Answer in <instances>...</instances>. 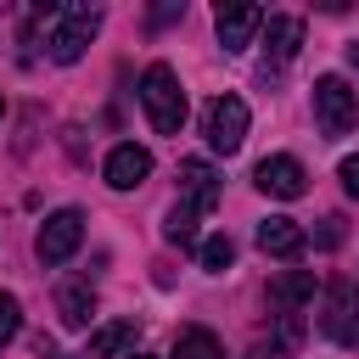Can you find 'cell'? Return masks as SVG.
I'll list each match as a JSON object with an SVG mask.
<instances>
[{"label":"cell","instance_id":"6da1fadb","mask_svg":"<svg viewBox=\"0 0 359 359\" xmlns=\"http://www.w3.org/2000/svg\"><path fill=\"white\" fill-rule=\"evenodd\" d=\"M140 107H146V118H151L157 135H180V123H185V90H180V79H174L168 62H151L140 73Z\"/></svg>","mask_w":359,"mask_h":359},{"label":"cell","instance_id":"7a4b0ae2","mask_svg":"<svg viewBox=\"0 0 359 359\" xmlns=\"http://www.w3.org/2000/svg\"><path fill=\"white\" fill-rule=\"evenodd\" d=\"M314 123H320V135H348L359 123V90L342 73L314 79Z\"/></svg>","mask_w":359,"mask_h":359},{"label":"cell","instance_id":"3957f363","mask_svg":"<svg viewBox=\"0 0 359 359\" xmlns=\"http://www.w3.org/2000/svg\"><path fill=\"white\" fill-rule=\"evenodd\" d=\"M247 123H252V112H247V101L241 95H213L208 107H202V135H208V146L213 151H241V140H247Z\"/></svg>","mask_w":359,"mask_h":359},{"label":"cell","instance_id":"277c9868","mask_svg":"<svg viewBox=\"0 0 359 359\" xmlns=\"http://www.w3.org/2000/svg\"><path fill=\"white\" fill-rule=\"evenodd\" d=\"M95 28H101V11L95 6H62L56 11V28H50V62L73 67L84 56V45L95 39Z\"/></svg>","mask_w":359,"mask_h":359},{"label":"cell","instance_id":"5b68a950","mask_svg":"<svg viewBox=\"0 0 359 359\" xmlns=\"http://www.w3.org/2000/svg\"><path fill=\"white\" fill-rule=\"evenodd\" d=\"M320 331H325L337 348H353V342H359V286H353V280H325Z\"/></svg>","mask_w":359,"mask_h":359},{"label":"cell","instance_id":"8992f818","mask_svg":"<svg viewBox=\"0 0 359 359\" xmlns=\"http://www.w3.org/2000/svg\"><path fill=\"white\" fill-rule=\"evenodd\" d=\"M79 241H84V213L79 208H56L45 224H39V236H34V252H39V264H67L73 252H79Z\"/></svg>","mask_w":359,"mask_h":359},{"label":"cell","instance_id":"52a82bcc","mask_svg":"<svg viewBox=\"0 0 359 359\" xmlns=\"http://www.w3.org/2000/svg\"><path fill=\"white\" fill-rule=\"evenodd\" d=\"M252 185H258L264 196H275V202H297V196L309 191V174H303V163H297V157L275 151V157H264V163L252 168Z\"/></svg>","mask_w":359,"mask_h":359},{"label":"cell","instance_id":"ba28073f","mask_svg":"<svg viewBox=\"0 0 359 359\" xmlns=\"http://www.w3.org/2000/svg\"><path fill=\"white\" fill-rule=\"evenodd\" d=\"M258 28H264V11H258V6H247V0L219 6V45H224V56L247 50V45L258 39Z\"/></svg>","mask_w":359,"mask_h":359},{"label":"cell","instance_id":"9c48e42d","mask_svg":"<svg viewBox=\"0 0 359 359\" xmlns=\"http://www.w3.org/2000/svg\"><path fill=\"white\" fill-rule=\"evenodd\" d=\"M101 174H107V185H112V191H135V185H146V174H151V151H146V146H135V140H123V146H112V151H107Z\"/></svg>","mask_w":359,"mask_h":359},{"label":"cell","instance_id":"30bf717a","mask_svg":"<svg viewBox=\"0 0 359 359\" xmlns=\"http://www.w3.org/2000/svg\"><path fill=\"white\" fill-rule=\"evenodd\" d=\"M258 247L269 252V258H303V247H309V236H303V224L297 219H286V213H269L264 224H258Z\"/></svg>","mask_w":359,"mask_h":359},{"label":"cell","instance_id":"8fae6325","mask_svg":"<svg viewBox=\"0 0 359 359\" xmlns=\"http://www.w3.org/2000/svg\"><path fill=\"white\" fill-rule=\"evenodd\" d=\"M180 185H185V208H196V213H213L219 208V174H213V163L185 157L180 163Z\"/></svg>","mask_w":359,"mask_h":359},{"label":"cell","instance_id":"7c38bea8","mask_svg":"<svg viewBox=\"0 0 359 359\" xmlns=\"http://www.w3.org/2000/svg\"><path fill=\"white\" fill-rule=\"evenodd\" d=\"M309 297H314V269H280V275L269 280V303H275L280 314H297Z\"/></svg>","mask_w":359,"mask_h":359},{"label":"cell","instance_id":"4fadbf2b","mask_svg":"<svg viewBox=\"0 0 359 359\" xmlns=\"http://www.w3.org/2000/svg\"><path fill=\"white\" fill-rule=\"evenodd\" d=\"M264 50H269V62H292L297 50H303V22L297 17H264Z\"/></svg>","mask_w":359,"mask_h":359},{"label":"cell","instance_id":"5bb4252c","mask_svg":"<svg viewBox=\"0 0 359 359\" xmlns=\"http://www.w3.org/2000/svg\"><path fill=\"white\" fill-rule=\"evenodd\" d=\"M56 314H62V325L84 331L90 314H95V292H90V280H67V286L56 292Z\"/></svg>","mask_w":359,"mask_h":359},{"label":"cell","instance_id":"9a60e30c","mask_svg":"<svg viewBox=\"0 0 359 359\" xmlns=\"http://www.w3.org/2000/svg\"><path fill=\"white\" fill-rule=\"evenodd\" d=\"M135 320H112V325H101L95 337H90V353L95 359H123V353H135Z\"/></svg>","mask_w":359,"mask_h":359},{"label":"cell","instance_id":"2e32d148","mask_svg":"<svg viewBox=\"0 0 359 359\" xmlns=\"http://www.w3.org/2000/svg\"><path fill=\"white\" fill-rule=\"evenodd\" d=\"M174 359H224V348H219V337L208 325H185L174 337Z\"/></svg>","mask_w":359,"mask_h":359},{"label":"cell","instance_id":"e0dca14e","mask_svg":"<svg viewBox=\"0 0 359 359\" xmlns=\"http://www.w3.org/2000/svg\"><path fill=\"white\" fill-rule=\"evenodd\" d=\"M196 219H202L196 208L174 202V208H168V219H163V236H168L174 247H196Z\"/></svg>","mask_w":359,"mask_h":359},{"label":"cell","instance_id":"ac0fdd59","mask_svg":"<svg viewBox=\"0 0 359 359\" xmlns=\"http://www.w3.org/2000/svg\"><path fill=\"white\" fill-rule=\"evenodd\" d=\"M196 258H202V269H208V275H219V269H230L236 241H230V236H208V241L196 247Z\"/></svg>","mask_w":359,"mask_h":359},{"label":"cell","instance_id":"d6986e66","mask_svg":"<svg viewBox=\"0 0 359 359\" xmlns=\"http://www.w3.org/2000/svg\"><path fill=\"white\" fill-rule=\"evenodd\" d=\"M17 331H22V303H17L11 292H0V348H6Z\"/></svg>","mask_w":359,"mask_h":359},{"label":"cell","instance_id":"ffe728a7","mask_svg":"<svg viewBox=\"0 0 359 359\" xmlns=\"http://www.w3.org/2000/svg\"><path fill=\"white\" fill-rule=\"evenodd\" d=\"M342 224H348L342 213H325V219H320V230H314V247H325V252H331V247H342V236H348Z\"/></svg>","mask_w":359,"mask_h":359},{"label":"cell","instance_id":"44dd1931","mask_svg":"<svg viewBox=\"0 0 359 359\" xmlns=\"http://www.w3.org/2000/svg\"><path fill=\"white\" fill-rule=\"evenodd\" d=\"M337 180H342V191H348V196H359V157H342Z\"/></svg>","mask_w":359,"mask_h":359},{"label":"cell","instance_id":"7402d4cb","mask_svg":"<svg viewBox=\"0 0 359 359\" xmlns=\"http://www.w3.org/2000/svg\"><path fill=\"white\" fill-rule=\"evenodd\" d=\"M180 11H185V6H180V0H168V6H157V11H151V28H163V22H174V17H180Z\"/></svg>","mask_w":359,"mask_h":359},{"label":"cell","instance_id":"603a6c76","mask_svg":"<svg viewBox=\"0 0 359 359\" xmlns=\"http://www.w3.org/2000/svg\"><path fill=\"white\" fill-rule=\"evenodd\" d=\"M348 67H359V39H353V45H348Z\"/></svg>","mask_w":359,"mask_h":359},{"label":"cell","instance_id":"cb8c5ba5","mask_svg":"<svg viewBox=\"0 0 359 359\" xmlns=\"http://www.w3.org/2000/svg\"><path fill=\"white\" fill-rule=\"evenodd\" d=\"M129 359H151V353H129Z\"/></svg>","mask_w":359,"mask_h":359},{"label":"cell","instance_id":"d4e9b609","mask_svg":"<svg viewBox=\"0 0 359 359\" xmlns=\"http://www.w3.org/2000/svg\"><path fill=\"white\" fill-rule=\"evenodd\" d=\"M0 118H6V95H0Z\"/></svg>","mask_w":359,"mask_h":359}]
</instances>
